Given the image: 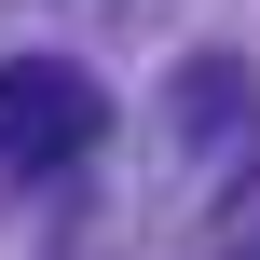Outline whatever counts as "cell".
<instances>
[{
    "label": "cell",
    "instance_id": "cell-1",
    "mask_svg": "<svg viewBox=\"0 0 260 260\" xmlns=\"http://www.w3.org/2000/svg\"><path fill=\"white\" fill-rule=\"evenodd\" d=\"M110 137V96L69 69V55H14L0 69V178H55Z\"/></svg>",
    "mask_w": 260,
    "mask_h": 260
}]
</instances>
